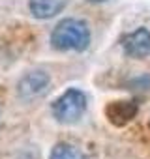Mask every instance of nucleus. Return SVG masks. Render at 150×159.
<instances>
[{
	"mask_svg": "<svg viewBox=\"0 0 150 159\" xmlns=\"http://www.w3.org/2000/svg\"><path fill=\"white\" fill-rule=\"evenodd\" d=\"M68 4V0H28V11L34 19L47 21L56 17Z\"/></svg>",
	"mask_w": 150,
	"mask_h": 159,
	"instance_id": "obj_5",
	"label": "nucleus"
},
{
	"mask_svg": "<svg viewBox=\"0 0 150 159\" xmlns=\"http://www.w3.org/2000/svg\"><path fill=\"white\" fill-rule=\"evenodd\" d=\"M49 159H88L77 146H73L69 142H58L51 150Z\"/></svg>",
	"mask_w": 150,
	"mask_h": 159,
	"instance_id": "obj_7",
	"label": "nucleus"
},
{
	"mask_svg": "<svg viewBox=\"0 0 150 159\" xmlns=\"http://www.w3.org/2000/svg\"><path fill=\"white\" fill-rule=\"evenodd\" d=\"M87 105H88V99L83 90L68 88L62 96H58L53 101L51 112H53L54 120L60 124H75L87 112Z\"/></svg>",
	"mask_w": 150,
	"mask_h": 159,
	"instance_id": "obj_2",
	"label": "nucleus"
},
{
	"mask_svg": "<svg viewBox=\"0 0 150 159\" xmlns=\"http://www.w3.org/2000/svg\"><path fill=\"white\" fill-rule=\"evenodd\" d=\"M90 45V28L83 19H62L51 32V47L54 51L83 52Z\"/></svg>",
	"mask_w": 150,
	"mask_h": 159,
	"instance_id": "obj_1",
	"label": "nucleus"
},
{
	"mask_svg": "<svg viewBox=\"0 0 150 159\" xmlns=\"http://www.w3.org/2000/svg\"><path fill=\"white\" fill-rule=\"evenodd\" d=\"M122 49L129 58H146L150 56V30L148 28H137L129 34H126L122 39Z\"/></svg>",
	"mask_w": 150,
	"mask_h": 159,
	"instance_id": "obj_4",
	"label": "nucleus"
},
{
	"mask_svg": "<svg viewBox=\"0 0 150 159\" xmlns=\"http://www.w3.org/2000/svg\"><path fill=\"white\" fill-rule=\"evenodd\" d=\"M105 112H107V118L115 125H124L137 114V103L135 101H113Z\"/></svg>",
	"mask_w": 150,
	"mask_h": 159,
	"instance_id": "obj_6",
	"label": "nucleus"
},
{
	"mask_svg": "<svg viewBox=\"0 0 150 159\" xmlns=\"http://www.w3.org/2000/svg\"><path fill=\"white\" fill-rule=\"evenodd\" d=\"M51 84V77L43 69H34L28 71L21 77V81L17 83V94L23 101H32L47 92Z\"/></svg>",
	"mask_w": 150,
	"mask_h": 159,
	"instance_id": "obj_3",
	"label": "nucleus"
},
{
	"mask_svg": "<svg viewBox=\"0 0 150 159\" xmlns=\"http://www.w3.org/2000/svg\"><path fill=\"white\" fill-rule=\"evenodd\" d=\"M88 2H94V4H100V2H105V0H88Z\"/></svg>",
	"mask_w": 150,
	"mask_h": 159,
	"instance_id": "obj_8",
	"label": "nucleus"
}]
</instances>
